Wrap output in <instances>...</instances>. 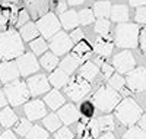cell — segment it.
<instances>
[{
	"mask_svg": "<svg viewBox=\"0 0 146 139\" xmlns=\"http://www.w3.org/2000/svg\"><path fill=\"white\" fill-rule=\"evenodd\" d=\"M23 54V41L21 34L16 31H5L0 32V60H12L18 59Z\"/></svg>",
	"mask_w": 146,
	"mask_h": 139,
	"instance_id": "obj_1",
	"label": "cell"
},
{
	"mask_svg": "<svg viewBox=\"0 0 146 139\" xmlns=\"http://www.w3.org/2000/svg\"><path fill=\"white\" fill-rule=\"evenodd\" d=\"M114 113H115V117L120 120V123L126 126H135L143 114L142 107L130 97L121 100L118 106L114 108Z\"/></svg>",
	"mask_w": 146,
	"mask_h": 139,
	"instance_id": "obj_2",
	"label": "cell"
},
{
	"mask_svg": "<svg viewBox=\"0 0 146 139\" xmlns=\"http://www.w3.org/2000/svg\"><path fill=\"white\" fill-rule=\"evenodd\" d=\"M140 28L135 23H120L114 32V43L120 48H135L139 44Z\"/></svg>",
	"mask_w": 146,
	"mask_h": 139,
	"instance_id": "obj_3",
	"label": "cell"
},
{
	"mask_svg": "<svg viewBox=\"0 0 146 139\" xmlns=\"http://www.w3.org/2000/svg\"><path fill=\"white\" fill-rule=\"evenodd\" d=\"M120 101H121L120 92L115 91L113 86H110L107 84V85H102L100 90L95 92L92 103L98 110H101L104 113H110L118 106Z\"/></svg>",
	"mask_w": 146,
	"mask_h": 139,
	"instance_id": "obj_4",
	"label": "cell"
},
{
	"mask_svg": "<svg viewBox=\"0 0 146 139\" xmlns=\"http://www.w3.org/2000/svg\"><path fill=\"white\" fill-rule=\"evenodd\" d=\"M5 95L9 101V104L13 107L22 106L23 103H27L31 97V91L27 85V82L23 81H12V84H7L5 86Z\"/></svg>",
	"mask_w": 146,
	"mask_h": 139,
	"instance_id": "obj_5",
	"label": "cell"
},
{
	"mask_svg": "<svg viewBox=\"0 0 146 139\" xmlns=\"http://www.w3.org/2000/svg\"><path fill=\"white\" fill-rule=\"evenodd\" d=\"M64 92L72 101H80L91 92V84L82 75H78L67 82V85L64 86Z\"/></svg>",
	"mask_w": 146,
	"mask_h": 139,
	"instance_id": "obj_6",
	"label": "cell"
},
{
	"mask_svg": "<svg viewBox=\"0 0 146 139\" xmlns=\"http://www.w3.org/2000/svg\"><path fill=\"white\" fill-rule=\"evenodd\" d=\"M36 27H38L40 34H42L47 38H51L53 35H56L60 31V27H62V22H58L57 16L54 13H45L44 16H41L38 21H36Z\"/></svg>",
	"mask_w": 146,
	"mask_h": 139,
	"instance_id": "obj_7",
	"label": "cell"
},
{
	"mask_svg": "<svg viewBox=\"0 0 146 139\" xmlns=\"http://www.w3.org/2000/svg\"><path fill=\"white\" fill-rule=\"evenodd\" d=\"M126 85L131 92H142L146 90V69L135 67L126 76Z\"/></svg>",
	"mask_w": 146,
	"mask_h": 139,
	"instance_id": "obj_8",
	"label": "cell"
},
{
	"mask_svg": "<svg viewBox=\"0 0 146 139\" xmlns=\"http://www.w3.org/2000/svg\"><path fill=\"white\" fill-rule=\"evenodd\" d=\"M50 48L54 54L62 56V54H66L70 48H73V41L70 38V35H67L66 32L58 31L56 35L51 37Z\"/></svg>",
	"mask_w": 146,
	"mask_h": 139,
	"instance_id": "obj_9",
	"label": "cell"
},
{
	"mask_svg": "<svg viewBox=\"0 0 146 139\" xmlns=\"http://www.w3.org/2000/svg\"><path fill=\"white\" fill-rule=\"evenodd\" d=\"M135 65H136L135 56L129 50H124V51L115 54L113 59V66L118 73H129L130 70L135 69Z\"/></svg>",
	"mask_w": 146,
	"mask_h": 139,
	"instance_id": "obj_10",
	"label": "cell"
},
{
	"mask_svg": "<svg viewBox=\"0 0 146 139\" xmlns=\"http://www.w3.org/2000/svg\"><path fill=\"white\" fill-rule=\"evenodd\" d=\"M100 126H98V119L92 117H83L82 122L78 126V135L82 139H94L98 138L100 135Z\"/></svg>",
	"mask_w": 146,
	"mask_h": 139,
	"instance_id": "obj_11",
	"label": "cell"
},
{
	"mask_svg": "<svg viewBox=\"0 0 146 139\" xmlns=\"http://www.w3.org/2000/svg\"><path fill=\"white\" fill-rule=\"evenodd\" d=\"M16 65L22 76H28V75L40 70V63L32 53H23L22 56H19Z\"/></svg>",
	"mask_w": 146,
	"mask_h": 139,
	"instance_id": "obj_12",
	"label": "cell"
},
{
	"mask_svg": "<svg viewBox=\"0 0 146 139\" xmlns=\"http://www.w3.org/2000/svg\"><path fill=\"white\" fill-rule=\"evenodd\" d=\"M29 91H31V95H41V94H45L50 90V81H48L44 75L41 73H35L34 76H31L27 82Z\"/></svg>",
	"mask_w": 146,
	"mask_h": 139,
	"instance_id": "obj_13",
	"label": "cell"
},
{
	"mask_svg": "<svg viewBox=\"0 0 146 139\" xmlns=\"http://www.w3.org/2000/svg\"><path fill=\"white\" fill-rule=\"evenodd\" d=\"M23 111L29 120H38V119H44L47 116V107L45 103L41 100H32L29 103L25 104Z\"/></svg>",
	"mask_w": 146,
	"mask_h": 139,
	"instance_id": "obj_14",
	"label": "cell"
},
{
	"mask_svg": "<svg viewBox=\"0 0 146 139\" xmlns=\"http://www.w3.org/2000/svg\"><path fill=\"white\" fill-rule=\"evenodd\" d=\"M113 48H114V40L110 37V34L98 37L95 44H94V51L98 56L105 57V59L113 53Z\"/></svg>",
	"mask_w": 146,
	"mask_h": 139,
	"instance_id": "obj_15",
	"label": "cell"
},
{
	"mask_svg": "<svg viewBox=\"0 0 146 139\" xmlns=\"http://www.w3.org/2000/svg\"><path fill=\"white\" fill-rule=\"evenodd\" d=\"M19 75L21 73H19L16 63L10 61V60L0 63V79H2V82L7 84V82H12V81H16Z\"/></svg>",
	"mask_w": 146,
	"mask_h": 139,
	"instance_id": "obj_16",
	"label": "cell"
},
{
	"mask_svg": "<svg viewBox=\"0 0 146 139\" xmlns=\"http://www.w3.org/2000/svg\"><path fill=\"white\" fill-rule=\"evenodd\" d=\"M57 116L60 117L62 123H64V124H72V123L78 122V119H79V116H80V111H79L75 106L66 104V106H63V107L58 108Z\"/></svg>",
	"mask_w": 146,
	"mask_h": 139,
	"instance_id": "obj_17",
	"label": "cell"
},
{
	"mask_svg": "<svg viewBox=\"0 0 146 139\" xmlns=\"http://www.w3.org/2000/svg\"><path fill=\"white\" fill-rule=\"evenodd\" d=\"M27 7L34 19H40L45 13H48V2L47 0H28Z\"/></svg>",
	"mask_w": 146,
	"mask_h": 139,
	"instance_id": "obj_18",
	"label": "cell"
},
{
	"mask_svg": "<svg viewBox=\"0 0 146 139\" xmlns=\"http://www.w3.org/2000/svg\"><path fill=\"white\" fill-rule=\"evenodd\" d=\"M44 103L50 107L51 110H58L60 107L64 106V97L58 92V90H53L50 92H47Z\"/></svg>",
	"mask_w": 146,
	"mask_h": 139,
	"instance_id": "obj_19",
	"label": "cell"
},
{
	"mask_svg": "<svg viewBox=\"0 0 146 139\" xmlns=\"http://www.w3.org/2000/svg\"><path fill=\"white\" fill-rule=\"evenodd\" d=\"M92 54V47L86 43V41H79L75 47L72 48V56H75L76 59H79L80 61L82 60H86L89 59Z\"/></svg>",
	"mask_w": 146,
	"mask_h": 139,
	"instance_id": "obj_20",
	"label": "cell"
},
{
	"mask_svg": "<svg viewBox=\"0 0 146 139\" xmlns=\"http://www.w3.org/2000/svg\"><path fill=\"white\" fill-rule=\"evenodd\" d=\"M111 19L117 23H124L129 21V9L123 5H115L111 7Z\"/></svg>",
	"mask_w": 146,
	"mask_h": 139,
	"instance_id": "obj_21",
	"label": "cell"
},
{
	"mask_svg": "<svg viewBox=\"0 0 146 139\" xmlns=\"http://www.w3.org/2000/svg\"><path fill=\"white\" fill-rule=\"evenodd\" d=\"M48 81H50V84L56 88V90H58V88L64 86V85L69 82V73H66V72L62 70V69H57V70H54V72L50 75Z\"/></svg>",
	"mask_w": 146,
	"mask_h": 139,
	"instance_id": "obj_22",
	"label": "cell"
},
{
	"mask_svg": "<svg viewBox=\"0 0 146 139\" xmlns=\"http://www.w3.org/2000/svg\"><path fill=\"white\" fill-rule=\"evenodd\" d=\"M79 23V15L75 10H66L62 13V25L66 29H75Z\"/></svg>",
	"mask_w": 146,
	"mask_h": 139,
	"instance_id": "obj_23",
	"label": "cell"
},
{
	"mask_svg": "<svg viewBox=\"0 0 146 139\" xmlns=\"http://www.w3.org/2000/svg\"><path fill=\"white\" fill-rule=\"evenodd\" d=\"M38 34H40L38 27H36V23H34V22H28L21 28V37H22L23 41H32L38 37Z\"/></svg>",
	"mask_w": 146,
	"mask_h": 139,
	"instance_id": "obj_24",
	"label": "cell"
},
{
	"mask_svg": "<svg viewBox=\"0 0 146 139\" xmlns=\"http://www.w3.org/2000/svg\"><path fill=\"white\" fill-rule=\"evenodd\" d=\"M100 72V67L96 63H92V61H86V63H83L82 67H80V75L86 79V81H94L96 78V75H98Z\"/></svg>",
	"mask_w": 146,
	"mask_h": 139,
	"instance_id": "obj_25",
	"label": "cell"
},
{
	"mask_svg": "<svg viewBox=\"0 0 146 139\" xmlns=\"http://www.w3.org/2000/svg\"><path fill=\"white\" fill-rule=\"evenodd\" d=\"M18 122V117L13 113V110L9 107H3L0 110V124L5 126V128H10Z\"/></svg>",
	"mask_w": 146,
	"mask_h": 139,
	"instance_id": "obj_26",
	"label": "cell"
},
{
	"mask_svg": "<svg viewBox=\"0 0 146 139\" xmlns=\"http://www.w3.org/2000/svg\"><path fill=\"white\" fill-rule=\"evenodd\" d=\"M40 63L45 70H54L58 66V56L54 54L53 51H47V53L42 54Z\"/></svg>",
	"mask_w": 146,
	"mask_h": 139,
	"instance_id": "obj_27",
	"label": "cell"
},
{
	"mask_svg": "<svg viewBox=\"0 0 146 139\" xmlns=\"http://www.w3.org/2000/svg\"><path fill=\"white\" fill-rule=\"evenodd\" d=\"M80 60L79 59H76L75 56H66L62 61H60V69H62V70H64L66 73H73V72H75L76 69H78V66L80 65Z\"/></svg>",
	"mask_w": 146,
	"mask_h": 139,
	"instance_id": "obj_28",
	"label": "cell"
},
{
	"mask_svg": "<svg viewBox=\"0 0 146 139\" xmlns=\"http://www.w3.org/2000/svg\"><path fill=\"white\" fill-rule=\"evenodd\" d=\"M108 85L113 86L115 91L118 92H123V94H127V90H126V79L121 76V73H113L111 76L108 78Z\"/></svg>",
	"mask_w": 146,
	"mask_h": 139,
	"instance_id": "obj_29",
	"label": "cell"
},
{
	"mask_svg": "<svg viewBox=\"0 0 146 139\" xmlns=\"http://www.w3.org/2000/svg\"><path fill=\"white\" fill-rule=\"evenodd\" d=\"M94 13L98 18H107L111 15V3L110 2H98L94 6Z\"/></svg>",
	"mask_w": 146,
	"mask_h": 139,
	"instance_id": "obj_30",
	"label": "cell"
},
{
	"mask_svg": "<svg viewBox=\"0 0 146 139\" xmlns=\"http://www.w3.org/2000/svg\"><path fill=\"white\" fill-rule=\"evenodd\" d=\"M42 123L45 126L47 130H51V132H56L60 129V124H62V120L57 114H48L42 119Z\"/></svg>",
	"mask_w": 146,
	"mask_h": 139,
	"instance_id": "obj_31",
	"label": "cell"
},
{
	"mask_svg": "<svg viewBox=\"0 0 146 139\" xmlns=\"http://www.w3.org/2000/svg\"><path fill=\"white\" fill-rule=\"evenodd\" d=\"M98 126L101 132H111L114 129V117L110 114L98 117Z\"/></svg>",
	"mask_w": 146,
	"mask_h": 139,
	"instance_id": "obj_32",
	"label": "cell"
},
{
	"mask_svg": "<svg viewBox=\"0 0 146 139\" xmlns=\"http://www.w3.org/2000/svg\"><path fill=\"white\" fill-rule=\"evenodd\" d=\"M123 139H146V132L139 126H130V129L123 135Z\"/></svg>",
	"mask_w": 146,
	"mask_h": 139,
	"instance_id": "obj_33",
	"label": "cell"
},
{
	"mask_svg": "<svg viewBox=\"0 0 146 139\" xmlns=\"http://www.w3.org/2000/svg\"><path fill=\"white\" fill-rule=\"evenodd\" d=\"M110 27H111V23H110V21H107V18H100L95 22L94 29L100 35H108L110 34Z\"/></svg>",
	"mask_w": 146,
	"mask_h": 139,
	"instance_id": "obj_34",
	"label": "cell"
},
{
	"mask_svg": "<svg viewBox=\"0 0 146 139\" xmlns=\"http://www.w3.org/2000/svg\"><path fill=\"white\" fill-rule=\"evenodd\" d=\"M29 47H31V50H32L35 54H44V53L47 51V48H48L45 40H44V38H38V37H36L35 40L31 41Z\"/></svg>",
	"mask_w": 146,
	"mask_h": 139,
	"instance_id": "obj_35",
	"label": "cell"
},
{
	"mask_svg": "<svg viewBox=\"0 0 146 139\" xmlns=\"http://www.w3.org/2000/svg\"><path fill=\"white\" fill-rule=\"evenodd\" d=\"M32 129V124H31V120L29 119H21L16 122V126H15V130L18 135H28V132Z\"/></svg>",
	"mask_w": 146,
	"mask_h": 139,
	"instance_id": "obj_36",
	"label": "cell"
},
{
	"mask_svg": "<svg viewBox=\"0 0 146 139\" xmlns=\"http://www.w3.org/2000/svg\"><path fill=\"white\" fill-rule=\"evenodd\" d=\"M27 139H48V132L41 126H32V129L27 135Z\"/></svg>",
	"mask_w": 146,
	"mask_h": 139,
	"instance_id": "obj_37",
	"label": "cell"
},
{
	"mask_svg": "<svg viewBox=\"0 0 146 139\" xmlns=\"http://www.w3.org/2000/svg\"><path fill=\"white\" fill-rule=\"evenodd\" d=\"M95 19V13L92 9H83L79 12V22L82 25H91Z\"/></svg>",
	"mask_w": 146,
	"mask_h": 139,
	"instance_id": "obj_38",
	"label": "cell"
},
{
	"mask_svg": "<svg viewBox=\"0 0 146 139\" xmlns=\"http://www.w3.org/2000/svg\"><path fill=\"white\" fill-rule=\"evenodd\" d=\"M28 22H29V15H28V12H27L25 9H19L18 13H16V18H15V21H13L15 27L22 28L23 25L28 23Z\"/></svg>",
	"mask_w": 146,
	"mask_h": 139,
	"instance_id": "obj_39",
	"label": "cell"
},
{
	"mask_svg": "<svg viewBox=\"0 0 146 139\" xmlns=\"http://www.w3.org/2000/svg\"><path fill=\"white\" fill-rule=\"evenodd\" d=\"M94 107H95L94 103H89V101L82 103V106H80V114L83 117H94V113H95Z\"/></svg>",
	"mask_w": 146,
	"mask_h": 139,
	"instance_id": "obj_40",
	"label": "cell"
},
{
	"mask_svg": "<svg viewBox=\"0 0 146 139\" xmlns=\"http://www.w3.org/2000/svg\"><path fill=\"white\" fill-rule=\"evenodd\" d=\"M9 22H10V10L0 9V29H6Z\"/></svg>",
	"mask_w": 146,
	"mask_h": 139,
	"instance_id": "obj_41",
	"label": "cell"
},
{
	"mask_svg": "<svg viewBox=\"0 0 146 139\" xmlns=\"http://www.w3.org/2000/svg\"><path fill=\"white\" fill-rule=\"evenodd\" d=\"M135 21H136V23H140V25L146 23V6H140L136 9Z\"/></svg>",
	"mask_w": 146,
	"mask_h": 139,
	"instance_id": "obj_42",
	"label": "cell"
},
{
	"mask_svg": "<svg viewBox=\"0 0 146 139\" xmlns=\"http://www.w3.org/2000/svg\"><path fill=\"white\" fill-rule=\"evenodd\" d=\"M54 136L56 139H73V133L67 128H60L58 130L54 132Z\"/></svg>",
	"mask_w": 146,
	"mask_h": 139,
	"instance_id": "obj_43",
	"label": "cell"
},
{
	"mask_svg": "<svg viewBox=\"0 0 146 139\" xmlns=\"http://www.w3.org/2000/svg\"><path fill=\"white\" fill-rule=\"evenodd\" d=\"M83 37H85V34H83V31L80 28H75V29L70 32V38H72V41H75V43L82 41Z\"/></svg>",
	"mask_w": 146,
	"mask_h": 139,
	"instance_id": "obj_44",
	"label": "cell"
},
{
	"mask_svg": "<svg viewBox=\"0 0 146 139\" xmlns=\"http://www.w3.org/2000/svg\"><path fill=\"white\" fill-rule=\"evenodd\" d=\"M139 38H140V48H142V51L146 54V28L142 29Z\"/></svg>",
	"mask_w": 146,
	"mask_h": 139,
	"instance_id": "obj_45",
	"label": "cell"
},
{
	"mask_svg": "<svg viewBox=\"0 0 146 139\" xmlns=\"http://www.w3.org/2000/svg\"><path fill=\"white\" fill-rule=\"evenodd\" d=\"M56 10H57V13H64V12L67 10V3L58 0V3L56 5Z\"/></svg>",
	"mask_w": 146,
	"mask_h": 139,
	"instance_id": "obj_46",
	"label": "cell"
},
{
	"mask_svg": "<svg viewBox=\"0 0 146 139\" xmlns=\"http://www.w3.org/2000/svg\"><path fill=\"white\" fill-rule=\"evenodd\" d=\"M0 139H18V138L12 130H5L2 135H0Z\"/></svg>",
	"mask_w": 146,
	"mask_h": 139,
	"instance_id": "obj_47",
	"label": "cell"
},
{
	"mask_svg": "<svg viewBox=\"0 0 146 139\" xmlns=\"http://www.w3.org/2000/svg\"><path fill=\"white\" fill-rule=\"evenodd\" d=\"M139 128L143 129V130L146 132V113H143L142 117L139 119Z\"/></svg>",
	"mask_w": 146,
	"mask_h": 139,
	"instance_id": "obj_48",
	"label": "cell"
},
{
	"mask_svg": "<svg viewBox=\"0 0 146 139\" xmlns=\"http://www.w3.org/2000/svg\"><path fill=\"white\" fill-rule=\"evenodd\" d=\"M7 103H9V101H7V98H6L5 92H2V91H0V108L6 107V104H7Z\"/></svg>",
	"mask_w": 146,
	"mask_h": 139,
	"instance_id": "obj_49",
	"label": "cell"
},
{
	"mask_svg": "<svg viewBox=\"0 0 146 139\" xmlns=\"http://www.w3.org/2000/svg\"><path fill=\"white\" fill-rule=\"evenodd\" d=\"M131 6H136V7H140V6H145L146 5V0H129Z\"/></svg>",
	"mask_w": 146,
	"mask_h": 139,
	"instance_id": "obj_50",
	"label": "cell"
},
{
	"mask_svg": "<svg viewBox=\"0 0 146 139\" xmlns=\"http://www.w3.org/2000/svg\"><path fill=\"white\" fill-rule=\"evenodd\" d=\"M18 3V0H2V5L3 7H12Z\"/></svg>",
	"mask_w": 146,
	"mask_h": 139,
	"instance_id": "obj_51",
	"label": "cell"
},
{
	"mask_svg": "<svg viewBox=\"0 0 146 139\" xmlns=\"http://www.w3.org/2000/svg\"><path fill=\"white\" fill-rule=\"evenodd\" d=\"M96 139H117V138H115V136H114L111 132H105L102 136H98Z\"/></svg>",
	"mask_w": 146,
	"mask_h": 139,
	"instance_id": "obj_52",
	"label": "cell"
},
{
	"mask_svg": "<svg viewBox=\"0 0 146 139\" xmlns=\"http://www.w3.org/2000/svg\"><path fill=\"white\" fill-rule=\"evenodd\" d=\"M67 2H69L72 6H76V5H80V3H83V0H67Z\"/></svg>",
	"mask_w": 146,
	"mask_h": 139,
	"instance_id": "obj_53",
	"label": "cell"
}]
</instances>
